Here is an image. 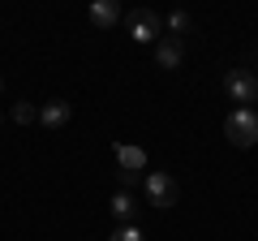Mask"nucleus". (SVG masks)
I'll use <instances>...</instances> for the list:
<instances>
[{
	"label": "nucleus",
	"instance_id": "9d476101",
	"mask_svg": "<svg viewBox=\"0 0 258 241\" xmlns=\"http://www.w3.org/2000/svg\"><path fill=\"white\" fill-rule=\"evenodd\" d=\"M189 30H194V18H189L185 9H176L172 18H168V35H172V39H185Z\"/></svg>",
	"mask_w": 258,
	"mask_h": 241
},
{
	"label": "nucleus",
	"instance_id": "6e6552de",
	"mask_svg": "<svg viewBox=\"0 0 258 241\" xmlns=\"http://www.w3.org/2000/svg\"><path fill=\"white\" fill-rule=\"evenodd\" d=\"M86 13H91V22H95V26H103V30L120 22V5H116V0H95Z\"/></svg>",
	"mask_w": 258,
	"mask_h": 241
},
{
	"label": "nucleus",
	"instance_id": "0eeeda50",
	"mask_svg": "<svg viewBox=\"0 0 258 241\" xmlns=\"http://www.w3.org/2000/svg\"><path fill=\"white\" fill-rule=\"evenodd\" d=\"M69 116H74V108H69L64 99H52V103H43V108H39V125H47V130H60Z\"/></svg>",
	"mask_w": 258,
	"mask_h": 241
},
{
	"label": "nucleus",
	"instance_id": "39448f33",
	"mask_svg": "<svg viewBox=\"0 0 258 241\" xmlns=\"http://www.w3.org/2000/svg\"><path fill=\"white\" fill-rule=\"evenodd\" d=\"M155 61H159V69H181V61H185V39L164 35V39L155 43Z\"/></svg>",
	"mask_w": 258,
	"mask_h": 241
},
{
	"label": "nucleus",
	"instance_id": "7ed1b4c3",
	"mask_svg": "<svg viewBox=\"0 0 258 241\" xmlns=\"http://www.w3.org/2000/svg\"><path fill=\"white\" fill-rule=\"evenodd\" d=\"M125 26H129V39H138V43H159V39H164V22L151 9H134L125 18Z\"/></svg>",
	"mask_w": 258,
	"mask_h": 241
},
{
	"label": "nucleus",
	"instance_id": "9b49d317",
	"mask_svg": "<svg viewBox=\"0 0 258 241\" xmlns=\"http://www.w3.org/2000/svg\"><path fill=\"white\" fill-rule=\"evenodd\" d=\"M13 120H18V125H30V120H39V108H35V103H26V99L13 103Z\"/></svg>",
	"mask_w": 258,
	"mask_h": 241
},
{
	"label": "nucleus",
	"instance_id": "f8f14e48",
	"mask_svg": "<svg viewBox=\"0 0 258 241\" xmlns=\"http://www.w3.org/2000/svg\"><path fill=\"white\" fill-rule=\"evenodd\" d=\"M108 241H147V237H142V228H138V224H120V228L112 232Z\"/></svg>",
	"mask_w": 258,
	"mask_h": 241
},
{
	"label": "nucleus",
	"instance_id": "f257e3e1",
	"mask_svg": "<svg viewBox=\"0 0 258 241\" xmlns=\"http://www.w3.org/2000/svg\"><path fill=\"white\" fill-rule=\"evenodd\" d=\"M224 134H228V142L232 147H254L258 142V112L254 108H232L228 112V120H224Z\"/></svg>",
	"mask_w": 258,
	"mask_h": 241
},
{
	"label": "nucleus",
	"instance_id": "4468645a",
	"mask_svg": "<svg viewBox=\"0 0 258 241\" xmlns=\"http://www.w3.org/2000/svg\"><path fill=\"white\" fill-rule=\"evenodd\" d=\"M0 91H5V82H0Z\"/></svg>",
	"mask_w": 258,
	"mask_h": 241
},
{
	"label": "nucleus",
	"instance_id": "1a4fd4ad",
	"mask_svg": "<svg viewBox=\"0 0 258 241\" xmlns=\"http://www.w3.org/2000/svg\"><path fill=\"white\" fill-rule=\"evenodd\" d=\"M108 207H112V215H116V228L120 224H134V215H138V203H134V194H125V190H116Z\"/></svg>",
	"mask_w": 258,
	"mask_h": 241
},
{
	"label": "nucleus",
	"instance_id": "2eb2a0df",
	"mask_svg": "<svg viewBox=\"0 0 258 241\" xmlns=\"http://www.w3.org/2000/svg\"><path fill=\"white\" fill-rule=\"evenodd\" d=\"M254 112H258V108H254Z\"/></svg>",
	"mask_w": 258,
	"mask_h": 241
},
{
	"label": "nucleus",
	"instance_id": "20e7f679",
	"mask_svg": "<svg viewBox=\"0 0 258 241\" xmlns=\"http://www.w3.org/2000/svg\"><path fill=\"white\" fill-rule=\"evenodd\" d=\"M147 198H151V207L168 211V207H176V198H181V186H176L168 172H147Z\"/></svg>",
	"mask_w": 258,
	"mask_h": 241
},
{
	"label": "nucleus",
	"instance_id": "423d86ee",
	"mask_svg": "<svg viewBox=\"0 0 258 241\" xmlns=\"http://www.w3.org/2000/svg\"><path fill=\"white\" fill-rule=\"evenodd\" d=\"M116 164H120V172H142L147 168V151L134 147V142H116Z\"/></svg>",
	"mask_w": 258,
	"mask_h": 241
},
{
	"label": "nucleus",
	"instance_id": "ddd939ff",
	"mask_svg": "<svg viewBox=\"0 0 258 241\" xmlns=\"http://www.w3.org/2000/svg\"><path fill=\"white\" fill-rule=\"evenodd\" d=\"M116 176H120V190H125V194L138 186V172H116Z\"/></svg>",
	"mask_w": 258,
	"mask_h": 241
},
{
	"label": "nucleus",
	"instance_id": "f03ea898",
	"mask_svg": "<svg viewBox=\"0 0 258 241\" xmlns=\"http://www.w3.org/2000/svg\"><path fill=\"white\" fill-rule=\"evenodd\" d=\"M224 91L232 103H258V74L254 69H228L224 74Z\"/></svg>",
	"mask_w": 258,
	"mask_h": 241
}]
</instances>
